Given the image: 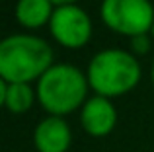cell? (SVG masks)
Wrapping results in <instances>:
<instances>
[{"instance_id": "2", "label": "cell", "mask_w": 154, "mask_h": 152, "mask_svg": "<svg viewBox=\"0 0 154 152\" xmlns=\"http://www.w3.org/2000/svg\"><path fill=\"white\" fill-rule=\"evenodd\" d=\"M88 76L70 62L53 65L35 84L37 103L47 115L66 117L78 111L88 99Z\"/></svg>"}, {"instance_id": "4", "label": "cell", "mask_w": 154, "mask_h": 152, "mask_svg": "<svg viewBox=\"0 0 154 152\" xmlns=\"http://www.w3.org/2000/svg\"><path fill=\"white\" fill-rule=\"evenodd\" d=\"M100 18L111 31L129 37L150 33L154 8L150 0H102Z\"/></svg>"}, {"instance_id": "9", "label": "cell", "mask_w": 154, "mask_h": 152, "mask_svg": "<svg viewBox=\"0 0 154 152\" xmlns=\"http://www.w3.org/2000/svg\"><path fill=\"white\" fill-rule=\"evenodd\" d=\"M55 4L51 0H18L16 4V20L26 29H39L49 26Z\"/></svg>"}, {"instance_id": "13", "label": "cell", "mask_w": 154, "mask_h": 152, "mask_svg": "<svg viewBox=\"0 0 154 152\" xmlns=\"http://www.w3.org/2000/svg\"><path fill=\"white\" fill-rule=\"evenodd\" d=\"M150 35H152V39H154V23H152V29H150Z\"/></svg>"}, {"instance_id": "5", "label": "cell", "mask_w": 154, "mask_h": 152, "mask_svg": "<svg viewBox=\"0 0 154 152\" xmlns=\"http://www.w3.org/2000/svg\"><path fill=\"white\" fill-rule=\"evenodd\" d=\"M49 31L59 45L66 49H80L92 37V20L76 4L57 6L49 23Z\"/></svg>"}, {"instance_id": "10", "label": "cell", "mask_w": 154, "mask_h": 152, "mask_svg": "<svg viewBox=\"0 0 154 152\" xmlns=\"http://www.w3.org/2000/svg\"><path fill=\"white\" fill-rule=\"evenodd\" d=\"M152 47V35L150 33H143L137 35V37H131V51L133 55H146Z\"/></svg>"}, {"instance_id": "11", "label": "cell", "mask_w": 154, "mask_h": 152, "mask_svg": "<svg viewBox=\"0 0 154 152\" xmlns=\"http://www.w3.org/2000/svg\"><path fill=\"white\" fill-rule=\"evenodd\" d=\"M53 4H55V8L57 6H68V4H76L78 0H51Z\"/></svg>"}, {"instance_id": "6", "label": "cell", "mask_w": 154, "mask_h": 152, "mask_svg": "<svg viewBox=\"0 0 154 152\" xmlns=\"http://www.w3.org/2000/svg\"><path fill=\"white\" fill-rule=\"evenodd\" d=\"M117 125V109L113 102L103 96H92L80 107V127L94 138H103L113 133Z\"/></svg>"}, {"instance_id": "8", "label": "cell", "mask_w": 154, "mask_h": 152, "mask_svg": "<svg viewBox=\"0 0 154 152\" xmlns=\"http://www.w3.org/2000/svg\"><path fill=\"white\" fill-rule=\"evenodd\" d=\"M37 102V92L31 84L6 82L0 78V103L14 115H23Z\"/></svg>"}, {"instance_id": "1", "label": "cell", "mask_w": 154, "mask_h": 152, "mask_svg": "<svg viewBox=\"0 0 154 152\" xmlns=\"http://www.w3.org/2000/svg\"><path fill=\"white\" fill-rule=\"evenodd\" d=\"M55 55L51 45L37 35L16 33L0 41V78L6 82H37L51 68Z\"/></svg>"}, {"instance_id": "3", "label": "cell", "mask_w": 154, "mask_h": 152, "mask_svg": "<svg viewBox=\"0 0 154 152\" xmlns=\"http://www.w3.org/2000/svg\"><path fill=\"white\" fill-rule=\"evenodd\" d=\"M90 90L103 98H119L135 90L140 82V65L137 57L123 49H103L92 57L86 70Z\"/></svg>"}, {"instance_id": "7", "label": "cell", "mask_w": 154, "mask_h": 152, "mask_svg": "<svg viewBox=\"0 0 154 152\" xmlns=\"http://www.w3.org/2000/svg\"><path fill=\"white\" fill-rule=\"evenodd\" d=\"M72 129L64 117L47 115L33 129V146L37 152H68Z\"/></svg>"}, {"instance_id": "12", "label": "cell", "mask_w": 154, "mask_h": 152, "mask_svg": "<svg viewBox=\"0 0 154 152\" xmlns=\"http://www.w3.org/2000/svg\"><path fill=\"white\" fill-rule=\"evenodd\" d=\"M150 82H152V88H154V61H152V68H150Z\"/></svg>"}]
</instances>
